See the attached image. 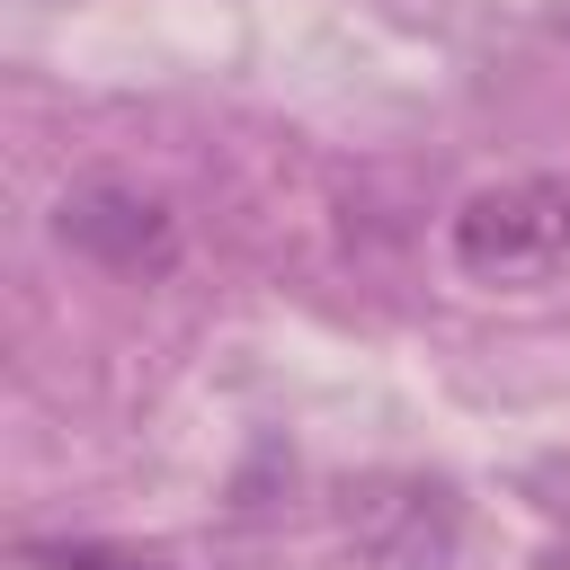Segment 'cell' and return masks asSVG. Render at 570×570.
Masks as SVG:
<instances>
[{"mask_svg": "<svg viewBox=\"0 0 570 570\" xmlns=\"http://www.w3.org/2000/svg\"><path fill=\"white\" fill-rule=\"evenodd\" d=\"M27 561H45V570H169L151 552H116V543H36Z\"/></svg>", "mask_w": 570, "mask_h": 570, "instance_id": "cell-3", "label": "cell"}, {"mask_svg": "<svg viewBox=\"0 0 570 570\" xmlns=\"http://www.w3.org/2000/svg\"><path fill=\"white\" fill-rule=\"evenodd\" d=\"M454 267L490 294H534L570 276V187L561 178H499L454 205Z\"/></svg>", "mask_w": 570, "mask_h": 570, "instance_id": "cell-1", "label": "cell"}, {"mask_svg": "<svg viewBox=\"0 0 570 570\" xmlns=\"http://www.w3.org/2000/svg\"><path fill=\"white\" fill-rule=\"evenodd\" d=\"M53 232H62V249H80V258L107 267V276H169V267H178V223H169V205L142 196V187H125V178L71 187V196L53 205Z\"/></svg>", "mask_w": 570, "mask_h": 570, "instance_id": "cell-2", "label": "cell"}]
</instances>
